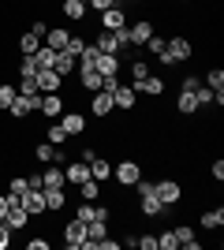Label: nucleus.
<instances>
[{
    "label": "nucleus",
    "instance_id": "nucleus-42",
    "mask_svg": "<svg viewBox=\"0 0 224 250\" xmlns=\"http://www.w3.org/2000/svg\"><path fill=\"white\" fill-rule=\"evenodd\" d=\"M22 190H30V183H26V176H15V179H8V194H15V198H19Z\"/></svg>",
    "mask_w": 224,
    "mask_h": 250
},
{
    "label": "nucleus",
    "instance_id": "nucleus-44",
    "mask_svg": "<svg viewBox=\"0 0 224 250\" xmlns=\"http://www.w3.org/2000/svg\"><path fill=\"white\" fill-rule=\"evenodd\" d=\"M135 247H142V250H157V235H139V239H135Z\"/></svg>",
    "mask_w": 224,
    "mask_h": 250
},
{
    "label": "nucleus",
    "instance_id": "nucleus-16",
    "mask_svg": "<svg viewBox=\"0 0 224 250\" xmlns=\"http://www.w3.org/2000/svg\"><path fill=\"white\" fill-rule=\"evenodd\" d=\"M75 67H79V56H71L67 49L56 52V63H53V71L60 75V79H67V75H75Z\"/></svg>",
    "mask_w": 224,
    "mask_h": 250
},
{
    "label": "nucleus",
    "instance_id": "nucleus-9",
    "mask_svg": "<svg viewBox=\"0 0 224 250\" xmlns=\"http://www.w3.org/2000/svg\"><path fill=\"white\" fill-rule=\"evenodd\" d=\"M41 198H45V213H60L67 206V187H41Z\"/></svg>",
    "mask_w": 224,
    "mask_h": 250
},
{
    "label": "nucleus",
    "instance_id": "nucleus-15",
    "mask_svg": "<svg viewBox=\"0 0 224 250\" xmlns=\"http://www.w3.org/2000/svg\"><path fill=\"white\" fill-rule=\"evenodd\" d=\"M86 165H90V176H94V179H101V183H105V179H112V161H108V157L94 153Z\"/></svg>",
    "mask_w": 224,
    "mask_h": 250
},
{
    "label": "nucleus",
    "instance_id": "nucleus-8",
    "mask_svg": "<svg viewBox=\"0 0 224 250\" xmlns=\"http://www.w3.org/2000/svg\"><path fill=\"white\" fill-rule=\"evenodd\" d=\"M112 104H116V108H123V112H131V108L139 104V94H135V86H131V83H120L116 90H112Z\"/></svg>",
    "mask_w": 224,
    "mask_h": 250
},
{
    "label": "nucleus",
    "instance_id": "nucleus-17",
    "mask_svg": "<svg viewBox=\"0 0 224 250\" xmlns=\"http://www.w3.org/2000/svg\"><path fill=\"white\" fill-rule=\"evenodd\" d=\"M94 49H97V52H120V38H116V30H101V26H97Z\"/></svg>",
    "mask_w": 224,
    "mask_h": 250
},
{
    "label": "nucleus",
    "instance_id": "nucleus-38",
    "mask_svg": "<svg viewBox=\"0 0 224 250\" xmlns=\"http://www.w3.org/2000/svg\"><path fill=\"white\" fill-rule=\"evenodd\" d=\"M86 45H90V42H86L82 34H71V38H67V52H71V56H82Z\"/></svg>",
    "mask_w": 224,
    "mask_h": 250
},
{
    "label": "nucleus",
    "instance_id": "nucleus-52",
    "mask_svg": "<svg viewBox=\"0 0 224 250\" xmlns=\"http://www.w3.org/2000/svg\"><path fill=\"white\" fill-rule=\"evenodd\" d=\"M180 4H191V0H180Z\"/></svg>",
    "mask_w": 224,
    "mask_h": 250
},
{
    "label": "nucleus",
    "instance_id": "nucleus-29",
    "mask_svg": "<svg viewBox=\"0 0 224 250\" xmlns=\"http://www.w3.org/2000/svg\"><path fill=\"white\" fill-rule=\"evenodd\" d=\"M60 11H64V19H71V22H82V15H86V4H82V0H64V4H60Z\"/></svg>",
    "mask_w": 224,
    "mask_h": 250
},
{
    "label": "nucleus",
    "instance_id": "nucleus-4",
    "mask_svg": "<svg viewBox=\"0 0 224 250\" xmlns=\"http://www.w3.org/2000/svg\"><path fill=\"white\" fill-rule=\"evenodd\" d=\"M153 190H157V198L164 202V206H180L183 202V187L180 183H176V179H157V183H153Z\"/></svg>",
    "mask_w": 224,
    "mask_h": 250
},
{
    "label": "nucleus",
    "instance_id": "nucleus-2",
    "mask_svg": "<svg viewBox=\"0 0 224 250\" xmlns=\"http://www.w3.org/2000/svg\"><path fill=\"white\" fill-rule=\"evenodd\" d=\"M112 179H116L120 187H135L142 179V165L139 161H120V165H112Z\"/></svg>",
    "mask_w": 224,
    "mask_h": 250
},
{
    "label": "nucleus",
    "instance_id": "nucleus-18",
    "mask_svg": "<svg viewBox=\"0 0 224 250\" xmlns=\"http://www.w3.org/2000/svg\"><path fill=\"white\" fill-rule=\"evenodd\" d=\"M34 79H38V90H41V94H56V90L64 86V79H60L53 67H49V71H38Z\"/></svg>",
    "mask_w": 224,
    "mask_h": 250
},
{
    "label": "nucleus",
    "instance_id": "nucleus-27",
    "mask_svg": "<svg viewBox=\"0 0 224 250\" xmlns=\"http://www.w3.org/2000/svg\"><path fill=\"white\" fill-rule=\"evenodd\" d=\"M105 235H108V220H86V239L94 243V247L105 239Z\"/></svg>",
    "mask_w": 224,
    "mask_h": 250
},
{
    "label": "nucleus",
    "instance_id": "nucleus-21",
    "mask_svg": "<svg viewBox=\"0 0 224 250\" xmlns=\"http://www.w3.org/2000/svg\"><path fill=\"white\" fill-rule=\"evenodd\" d=\"M41 187H67V176H64V165H49L41 172Z\"/></svg>",
    "mask_w": 224,
    "mask_h": 250
},
{
    "label": "nucleus",
    "instance_id": "nucleus-13",
    "mask_svg": "<svg viewBox=\"0 0 224 250\" xmlns=\"http://www.w3.org/2000/svg\"><path fill=\"white\" fill-rule=\"evenodd\" d=\"M19 206L30 213V217H41L45 213V198H41V190H22L19 194Z\"/></svg>",
    "mask_w": 224,
    "mask_h": 250
},
{
    "label": "nucleus",
    "instance_id": "nucleus-32",
    "mask_svg": "<svg viewBox=\"0 0 224 250\" xmlns=\"http://www.w3.org/2000/svg\"><path fill=\"white\" fill-rule=\"evenodd\" d=\"M67 138H71V135H67V131H64V127H60V124H49V127H45V142H53L56 149L64 146Z\"/></svg>",
    "mask_w": 224,
    "mask_h": 250
},
{
    "label": "nucleus",
    "instance_id": "nucleus-39",
    "mask_svg": "<svg viewBox=\"0 0 224 250\" xmlns=\"http://www.w3.org/2000/svg\"><path fill=\"white\" fill-rule=\"evenodd\" d=\"M15 94H19V90H15V86H8V83L0 86V112H8V104L15 101Z\"/></svg>",
    "mask_w": 224,
    "mask_h": 250
},
{
    "label": "nucleus",
    "instance_id": "nucleus-36",
    "mask_svg": "<svg viewBox=\"0 0 224 250\" xmlns=\"http://www.w3.org/2000/svg\"><path fill=\"white\" fill-rule=\"evenodd\" d=\"M22 97H41V90H38V79H19V86H15Z\"/></svg>",
    "mask_w": 224,
    "mask_h": 250
},
{
    "label": "nucleus",
    "instance_id": "nucleus-40",
    "mask_svg": "<svg viewBox=\"0 0 224 250\" xmlns=\"http://www.w3.org/2000/svg\"><path fill=\"white\" fill-rule=\"evenodd\" d=\"M157 250H180V243H176L172 228H168V231H161V235H157Z\"/></svg>",
    "mask_w": 224,
    "mask_h": 250
},
{
    "label": "nucleus",
    "instance_id": "nucleus-14",
    "mask_svg": "<svg viewBox=\"0 0 224 250\" xmlns=\"http://www.w3.org/2000/svg\"><path fill=\"white\" fill-rule=\"evenodd\" d=\"M112 108H116V104H112V94H105V90L90 94V112H94V116L105 120V116H112Z\"/></svg>",
    "mask_w": 224,
    "mask_h": 250
},
{
    "label": "nucleus",
    "instance_id": "nucleus-31",
    "mask_svg": "<svg viewBox=\"0 0 224 250\" xmlns=\"http://www.w3.org/2000/svg\"><path fill=\"white\" fill-rule=\"evenodd\" d=\"M67 38H71V30H53V26H49V34H45V45H49V49H67Z\"/></svg>",
    "mask_w": 224,
    "mask_h": 250
},
{
    "label": "nucleus",
    "instance_id": "nucleus-7",
    "mask_svg": "<svg viewBox=\"0 0 224 250\" xmlns=\"http://www.w3.org/2000/svg\"><path fill=\"white\" fill-rule=\"evenodd\" d=\"M131 86H135V94L157 97V101H161V94H164V79H161V75H153V71H149L146 79H139V83H131Z\"/></svg>",
    "mask_w": 224,
    "mask_h": 250
},
{
    "label": "nucleus",
    "instance_id": "nucleus-26",
    "mask_svg": "<svg viewBox=\"0 0 224 250\" xmlns=\"http://www.w3.org/2000/svg\"><path fill=\"white\" fill-rule=\"evenodd\" d=\"M41 45H45V38H41V34H34V30H26V34L19 38V52H22V56H30V52H38Z\"/></svg>",
    "mask_w": 224,
    "mask_h": 250
},
{
    "label": "nucleus",
    "instance_id": "nucleus-50",
    "mask_svg": "<svg viewBox=\"0 0 224 250\" xmlns=\"http://www.w3.org/2000/svg\"><path fill=\"white\" fill-rule=\"evenodd\" d=\"M30 30H34V34H41V38H45V34H49V22H41V19H38V22L30 26Z\"/></svg>",
    "mask_w": 224,
    "mask_h": 250
},
{
    "label": "nucleus",
    "instance_id": "nucleus-24",
    "mask_svg": "<svg viewBox=\"0 0 224 250\" xmlns=\"http://www.w3.org/2000/svg\"><path fill=\"white\" fill-rule=\"evenodd\" d=\"M79 86H82L86 94H97V90H101V71H94V67L79 71Z\"/></svg>",
    "mask_w": 224,
    "mask_h": 250
},
{
    "label": "nucleus",
    "instance_id": "nucleus-20",
    "mask_svg": "<svg viewBox=\"0 0 224 250\" xmlns=\"http://www.w3.org/2000/svg\"><path fill=\"white\" fill-rule=\"evenodd\" d=\"M172 235H176V243H180L183 250H198L202 243H198V235H194L191 224H180V228H172Z\"/></svg>",
    "mask_w": 224,
    "mask_h": 250
},
{
    "label": "nucleus",
    "instance_id": "nucleus-1",
    "mask_svg": "<svg viewBox=\"0 0 224 250\" xmlns=\"http://www.w3.org/2000/svg\"><path fill=\"white\" fill-rule=\"evenodd\" d=\"M191 52H194V45L187 42V38H183V34H176V38H172V42H168V49L161 52L157 60L164 63V67H176V63H183V60H191Z\"/></svg>",
    "mask_w": 224,
    "mask_h": 250
},
{
    "label": "nucleus",
    "instance_id": "nucleus-28",
    "mask_svg": "<svg viewBox=\"0 0 224 250\" xmlns=\"http://www.w3.org/2000/svg\"><path fill=\"white\" fill-rule=\"evenodd\" d=\"M11 224V231H19V228H26V224H30V213H26V209L22 206H11L8 209V217H4Z\"/></svg>",
    "mask_w": 224,
    "mask_h": 250
},
{
    "label": "nucleus",
    "instance_id": "nucleus-37",
    "mask_svg": "<svg viewBox=\"0 0 224 250\" xmlns=\"http://www.w3.org/2000/svg\"><path fill=\"white\" fill-rule=\"evenodd\" d=\"M205 86H209V90H224V71L221 67H209V71H205Z\"/></svg>",
    "mask_w": 224,
    "mask_h": 250
},
{
    "label": "nucleus",
    "instance_id": "nucleus-25",
    "mask_svg": "<svg viewBox=\"0 0 224 250\" xmlns=\"http://www.w3.org/2000/svg\"><path fill=\"white\" fill-rule=\"evenodd\" d=\"M79 198L82 202H101V179H86V183H79Z\"/></svg>",
    "mask_w": 224,
    "mask_h": 250
},
{
    "label": "nucleus",
    "instance_id": "nucleus-43",
    "mask_svg": "<svg viewBox=\"0 0 224 250\" xmlns=\"http://www.w3.org/2000/svg\"><path fill=\"white\" fill-rule=\"evenodd\" d=\"M120 0H86V8H94L97 15H101V11H108V8H116Z\"/></svg>",
    "mask_w": 224,
    "mask_h": 250
},
{
    "label": "nucleus",
    "instance_id": "nucleus-35",
    "mask_svg": "<svg viewBox=\"0 0 224 250\" xmlns=\"http://www.w3.org/2000/svg\"><path fill=\"white\" fill-rule=\"evenodd\" d=\"M34 75H38V60H34V52H30V56L19 60V79H34Z\"/></svg>",
    "mask_w": 224,
    "mask_h": 250
},
{
    "label": "nucleus",
    "instance_id": "nucleus-41",
    "mask_svg": "<svg viewBox=\"0 0 224 250\" xmlns=\"http://www.w3.org/2000/svg\"><path fill=\"white\" fill-rule=\"evenodd\" d=\"M146 75H149L146 60H131V83H139V79H146Z\"/></svg>",
    "mask_w": 224,
    "mask_h": 250
},
{
    "label": "nucleus",
    "instance_id": "nucleus-34",
    "mask_svg": "<svg viewBox=\"0 0 224 250\" xmlns=\"http://www.w3.org/2000/svg\"><path fill=\"white\" fill-rule=\"evenodd\" d=\"M142 49H149V52H153V56H161V52L168 49V38H164V34H157V30H153V34H149V42L142 45Z\"/></svg>",
    "mask_w": 224,
    "mask_h": 250
},
{
    "label": "nucleus",
    "instance_id": "nucleus-19",
    "mask_svg": "<svg viewBox=\"0 0 224 250\" xmlns=\"http://www.w3.org/2000/svg\"><path fill=\"white\" fill-rule=\"evenodd\" d=\"M60 127L67 135H82L86 131V116L82 112H60Z\"/></svg>",
    "mask_w": 224,
    "mask_h": 250
},
{
    "label": "nucleus",
    "instance_id": "nucleus-23",
    "mask_svg": "<svg viewBox=\"0 0 224 250\" xmlns=\"http://www.w3.org/2000/svg\"><path fill=\"white\" fill-rule=\"evenodd\" d=\"M176 112L187 116L191 120L194 112H198V101H194V90H180V101H176Z\"/></svg>",
    "mask_w": 224,
    "mask_h": 250
},
{
    "label": "nucleus",
    "instance_id": "nucleus-30",
    "mask_svg": "<svg viewBox=\"0 0 224 250\" xmlns=\"http://www.w3.org/2000/svg\"><path fill=\"white\" fill-rule=\"evenodd\" d=\"M221 224H224V209L221 206H213V209H205V213H202V228L205 231H217Z\"/></svg>",
    "mask_w": 224,
    "mask_h": 250
},
{
    "label": "nucleus",
    "instance_id": "nucleus-10",
    "mask_svg": "<svg viewBox=\"0 0 224 250\" xmlns=\"http://www.w3.org/2000/svg\"><path fill=\"white\" fill-rule=\"evenodd\" d=\"M139 213L142 217H161V213H168V206L157 198V190H149V194H139Z\"/></svg>",
    "mask_w": 224,
    "mask_h": 250
},
{
    "label": "nucleus",
    "instance_id": "nucleus-11",
    "mask_svg": "<svg viewBox=\"0 0 224 250\" xmlns=\"http://www.w3.org/2000/svg\"><path fill=\"white\" fill-rule=\"evenodd\" d=\"M38 112H41L45 120H56V116L64 112V97H60V94H41V101H38Z\"/></svg>",
    "mask_w": 224,
    "mask_h": 250
},
{
    "label": "nucleus",
    "instance_id": "nucleus-12",
    "mask_svg": "<svg viewBox=\"0 0 224 250\" xmlns=\"http://www.w3.org/2000/svg\"><path fill=\"white\" fill-rule=\"evenodd\" d=\"M127 26V11L120 8H108V11H101V30H123Z\"/></svg>",
    "mask_w": 224,
    "mask_h": 250
},
{
    "label": "nucleus",
    "instance_id": "nucleus-6",
    "mask_svg": "<svg viewBox=\"0 0 224 250\" xmlns=\"http://www.w3.org/2000/svg\"><path fill=\"white\" fill-rule=\"evenodd\" d=\"M38 101H41V97H22V94H15V101L8 104L11 120H30V116L38 112Z\"/></svg>",
    "mask_w": 224,
    "mask_h": 250
},
{
    "label": "nucleus",
    "instance_id": "nucleus-3",
    "mask_svg": "<svg viewBox=\"0 0 224 250\" xmlns=\"http://www.w3.org/2000/svg\"><path fill=\"white\" fill-rule=\"evenodd\" d=\"M82 243H86V220L71 217L64 224V247L67 250H82Z\"/></svg>",
    "mask_w": 224,
    "mask_h": 250
},
{
    "label": "nucleus",
    "instance_id": "nucleus-47",
    "mask_svg": "<svg viewBox=\"0 0 224 250\" xmlns=\"http://www.w3.org/2000/svg\"><path fill=\"white\" fill-rule=\"evenodd\" d=\"M97 250H123V247H120V239H108V235H105V239L97 243Z\"/></svg>",
    "mask_w": 224,
    "mask_h": 250
},
{
    "label": "nucleus",
    "instance_id": "nucleus-48",
    "mask_svg": "<svg viewBox=\"0 0 224 250\" xmlns=\"http://www.w3.org/2000/svg\"><path fill=\"white\" fill-rule=\"evenodd\" d=\"M198 86H202V79H198V75H187V79H183V90H198Z\"/></svg>",
    "mask_w": 224,
    "mask_h": 250
},
{
    "label": "nucleus",
    "instance_id": "nucleus-51",
    "mask_svg": "<svg viewBox=\"0 0 224 250\" xmlns=\"http://www.w3.org/2000/svg\"><path fill=\"white\" fill-rule=\"evenodd\" d=\"M127 4H142V0H120V8H127Z\"/></svg>",
    "mask_w": 224,
    "mask_h": 250
},
{
    "label": "nucleus",
    "instance_id": "nucleus-5",
    "mask_svg": "<svg viewBox=\"0 0 224 250\" xmlns=\"http://www.w3.org/2000/svg\"><path fill=\"white\" fill-rule=\"evenodd\" d=\"M149 34H153V22H149V19L127 22V45H131V49H142V45L149 42Z\"/></svg>",
    "mask_w": 224,
    "mask_h": 250
},
{
    "label": "nucleus",
    "instance_id": "nucleus-46",
    "mask_svg": "<svg viewBox=\"0 0 224 250\" xmlns=\"http://www.w3.org/2000/svg\"><path fill=\"white\" fill-rule=\"evenodd\" d=\"M26 250H49V239H41V235H34V239H26Z\"/></svg>",
    "mask_w": 224,
    "mask_h": 250
},
{
    "label": "nucleus",
    "instance_id": "nucleus-45",
    "mask_svg": "<svg viewBox=\"0 0 224 250\" xmlns=\"http://www.w3.org/2000/svg\"><path fill=\"white\" fill-rule=\"evenodd\" d=\"M209 176H213L217 183H224V161H221V157H217L213 165H209Z\"/></svg>",
    "mask_w": 224,
    "mask_h": 250
},
{
    "label": "nucleus",
    "instance_id": "nucleus-22",
    "mask_svg": "<svg viewBox=\"0 0 224 250\" xmlns=\"http://www.w3.org/2000/svg\"><path fill=\"white\" fill-rule=\"evenodd\" d=\"M64 176H67V183H75V187H79V183H86V179H90V165H86V161H71V165L64 168Z\"/></svg>",
    "mask_w": 224,
    "mask_h": 250
},
{
    "label": "nucleus",
    "instance_id": "nucleus-49",
    "mask_svg": "<svg viewBox=\"0 0 224 250\" xmlns=\"http://www.w3.org/2000/svg\"><path fill=\"white\" fill-rule=\"evenodd\" d=\"M8 209H11V206H8V194H4V190H0V220L8 217Z\"/></svg>",
    "mask_w": 224,
    "mask_h": 250
},
{
    "label": "nucleus",
    "instance_id": "nucleus-33",
    "mask_svg": "<svg viewBox=\"0 0 224 250\" xmlns=\"http://www.w3.org/2000/svg\"><path fill=\"white\" fill-rule=\"evenodd\" d=\"M34 60H38V71H49L56 63V49H49V45H41V49L34 52Z\"/></svg>",
    "mask_w": 224,
    "mask_h": 250
}]
</instances>
